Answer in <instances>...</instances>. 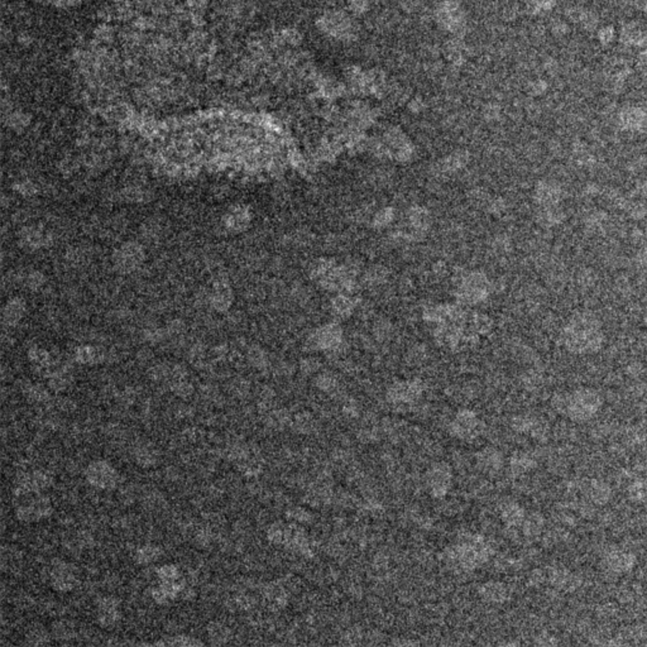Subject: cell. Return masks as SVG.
Masks as SVG:
<instances>
[{
    "label": "cell",
    "mask_w": 647,
    "mask_h": 647,
    "mask_svg": "<svg viewBox=\"0 0 647 647\" xmlns=\"http://www.w3.org/2000/svg\"><path fill=\"white\" fill-rule=\"evenodd\" d=\"M86 478L89 483L99 489H113L119 481V474L113 465L108 462L98 460L89 465L86 470Z\"/></svg>",
    "instance_id": "8"
},
{
    "label": "cell",
    "mask_w": 647,
    "mask_h": 647,
    "mask_svg": "<svg viewBox=\"0 0 647 647\" xmlns=\"http://www.w3.org/2000/svg\"><path fill=\"white\" fill-rule=\"evenodd\" d=\"M536 467V460L525 452H517L511 457L510 469L516 476H522Z\"/></svg>",
    "instance_id": "17"
},
{
    "label": "cell",
    "mask_w": 647,
    "mask_h": 647,
    "mask_svg": "<svg viewBox=\"0 0 647 647\" xmlns=\"http://www.w3.org/2000/svg\"><path fill=\"white\" fill-rule=\"evenodd\" d=\"M637 564V556L630 550L611 546L601 556L603 572L613 577H622L631 573Z\"/></svg>",
    "instance_id": "5"
},
{
    "label": "cell",
    "mask_w": 647,
    "mask_h": 647,
    "mask_svg": "<svg viewBox=\"0 0 647 647\" xmlns=\"http://www.w3.org/2000/svg\"><path fill=\"white\" fill-rule=\"evenodd\" d=\"M141 251L138 249V246H134V244H129V246H123L121 248V254L118 257V261L121 262V267H126L128 269L134 268L136 263L131 261V258L139 262V258H141Z\"/></svg>",
    "instance_id": "23"
},
{
    "label": "cell",
    "mask_w": 647,
    "mask_h": 647,
    "mask_svg": "<svg viewBox=\"0 0 647 647\" xmlns=\"http://www.w3.org/2000/svg\"><path fill=\"white\" fill-rule=\"evenodd\" d=\"M158 577L163 582H178L180 579V572L178 567L173 565H165L158 570Z\"/></svg>",
    "instance_id": "29"
},
{
    "label": "cell",
    "mask_w": 647,
    "mask_h": 647,
    "mask_svg": "<svg viewBox=\"0 0 647 647\" xmlns=\"http://www.w3.org/2000/svg\"><path fill=\"white\" fill-rule=\"evenodd\" d=\"M229 630L222 624H212L209 627V636L212 643L222 645L229 640Z\"/></svg>",
    "instance_id": "27"
},
{
    "label": "cell",
    "mask_w": 647,
    "mask_h": 647,
    "mask_svg": "<svg viewBox=\"0 0 647 647\" xmlns=\"http://www.w3.org/2000/svg\"><path fill=\"white\" fill-rule=\"evenodd\" d=\"M77 577L74 567L67 562H58L52 567L51 583L53 589L58 592H70L77 585Z\"/></svg>",
    "instance_id": "9"
},
{
    "label": "cell",
    "mask_w": 647,
    "mask_h": 647,
    "mask_svg": "<svg viewBox=\"0 0 647 647\" xmlns=\"http://www.w3.org/2000/svg\"><path fill=\"white\" fill-rule=\"evenodd\" d=\"M484 428V423L474 411L462 410L450 421L449 431L459 440L472 441L483 434Z\"/></svg>",
    "instance_id": "6"
},
{
    "label": "cell",
    "mask_w": 647,
    "mask_h": 647,
    "mask_svg": "<svg viewBox=\"0 0 647 647\" xmlns=\"http://www.w3.org/2000/svg\"><path fill=\"white\" fill-rule=\"evenodd\" d=\"M477 462H478L479 468L488 474L499 472L502 469L504 463L502 454L493 447H487V449L482 450L477 457Z\"/></svg>",
    "instance_id": "14"
},
{
    "label": "cell",
    "mask_w": 647,
    "mask_h": 647,
    "mask_svg": "<svg viewBox=\"0 0 647 647\" xmlns=\"http://www.w3.org/2000/svg\"><path fill=\"white\" fill-rule=\"evenodd\" d=\"M121 619L119 603L112 597L103 598L98 604V622L104 627L114 626Z\"/></svg>",
    "instance_id": "12"
},
{
    "label": "cell",
    "mask_w": 647,
    "mask_h": 647,
    "mask_svg": "<svg viewBox=\"0 0 647 647\" xmlns=\"http://www.w3.org/2000/svg\"><path fill=\"white\" fill-rule=\"evenodd\" d=\"M479 594L484 601L489 603H504L510 598V590L504 583L492 580L482 585Z\"/></svg>",
    "instance_id": "16"
},
{
    "label": "cell",
    "mask_w": 647,
    "mask_h": 647,
    "mask_svg": "<svg viewBox=\"0 0 647 647\" xmlns=\"http://www.w3.org/2000/svg\"><path fill=\"white\" fill-rule=\"evenodd\" d=\"M51 501L40 491L17 488L16 489V513L26 522L40 521L51 515Z\"/></svg>",
    "instance_id": "3"
},
{
    "label": "cell",
    "mask_w": 647,
    "mask_h": 647,
    "mask_svg": "<svg viewBox=\"0 0 647 647\" xmlns=\"http://www.w3.org/2000/svg\"><path fill=\"white\" fill-rule=\"evenodd\" d=\"M526 516V510L515 501H509L501 507V520L506 526L511 528L521 527Z\"/></svg>",
    "instance_id": "13"
},
{
    "label": "cell",
    "mask_w": 647,
    "mask_h": 647,
    "mask_svg": "<svg viewBox=\"0 0 647 647\" xmlns=\"http://www.w3.org/2000/svg\"><path fill=\"white\" fill-rule=\"evenodd\" d=\"M48 632H47L42 624H33L31 629H29L28 634H27V643L29 645H45L48 642Z\"/></svg>",
    "instance_id": "26"
},
{
    "label": "cell",
    "mask_w": 647,
    "mask_h": 647,
    "mask_svg": "<svg viewBox=\"0 0 647 647\" xmlns=\"http://www.w3.org/2000/svg\"><path fill=\"white\" fill-rule=\"evenodd\" d=\"M491 553V546L484 538L478 535H467L447 550L445 560L460 570H474L487 562Z\"/></svg>",
    "instance_id": "2"
},
{
    "label": "cell",
    "mask_w": 647,
    "mask_h": 647,
    "mask_svg": "<svg viewBox=\"0 0 647 647\" xmlns=\"http://www.w3.org/2000/svg\"><path fill=\"white\" fill-rule=\"evenodd\" d=\"M134 458L141 467L148 468V467H153L156 464L157 452L153 447H151V444H143L136 449Z\"/></svg>",
    "instance_id": "21"
},
{
    "label": "cell",
    "mask_w": 647,
    "mask_h": 647,
    "mask_svg": "<svg viewBox=\"0 0 647 647\" xmlns=\"http://www.w3.org/2000/svg\"><path fill=\"white\" fill-rule=\"evenodd\" d=\"M267 423L271 428L281 430L286 428L287 425H291L293 418L290 416V413H287L286 410H273L268 413Z\"/></svg>",
    "instance_id": "24"
},
{
    "label": "cell",
    "mask_w": 647,
    "mask_h": 647,
    "mask_svg": "<svg viewBox=\"0 0 647 647\" xmlns=\"http://www.w3.org/2000/svg\"><path fill=\"white\" fill-rule=\"evenodd\" d=\"M512 428L521 434H528L535 439H541L546 435V426L540 418L530 415H521L513 418Z\"/></svg>",
    "instance_id": "11"
},
{
    "label": "cell",
    "mask_w": 647,
    "mask_h": 647,
    "mask_svg": "<svg viewBox=\"0 0 647 647\" xmlns=\"http://www.w3.org/2000/svg\"><path fill=\"white\" fill-rule=\"evenodd\" d=\"M452 468L447 463H435L431 465L426 474V484L429 487V492L436 499H442L447 496L452 488Z\"/></svg>",
    "instance_id": "7"
},
{
    "label": "cell",
    "mask_w": 647,
    "mask_h": 647,
    "mask_svg": "<svg viewBox=\"0 0 647 647\" xmlns=\"http://www.w3.org/2000/svg\"><path fill=\"white\" fill-rule=\"evenodd\" d=\"M522 533L527 538H536L543 533L545 527V518L540 513L527 515L522 523Z\"/></svg>",
    "instance_id": "18"
},
{
    "label": "cell",
    "mask_w": 647,
    "mask_h": 647,
    "mask_svg": "<svg viewBox=\"0 0 647 647\" xmlns=\"http://www.w3.org/2000/svg\"><path fill=\"white\" fill-rule=\"evenodd\" d=\"M603 397L593 388H578V390L558 393L553 398L551 406L562 418L573 423L583 424L596 418L603 407Z\"/></svg>",
    "instance_id": "1"
},
{
    "label": "cell",
    "mask_w": 647,
    "mask_h": 647,
    "mask_svg": "<svg viewBox=\"0 0 647 647\" xmlns=\"http://www.w3.org/2000/svg\"><path fill=\"white\" fill-rule=\"evenodd\" d=\"M420 397H421V387L418 384H410V382L397 384L391 388L387 395L388 401L396 406L413 405L418 401Z\"/></svg>",
    "instance_id": "10"
},
{
    "label": "cell",
    "mask_w": 647,
    "mask_h": 647,
    "mask_svg": "<svg viewBox=\"0 0 647 647\" xmlns=\"http://www.w3.org/2000/svg\"><path fill=\"white\" fill-rule=\"evenodd\" d=\"M287 517L300 525V523L309 522L312 518V515L309 510H306L304 507H293L291 510L287 511Z\"/></svg>",
    "instance_id": "28"
},
{
    "label": "cell",
    "mask_w": 647,
    "mask_h": 647,
    "mask_svg": "<svg viewBox=\"0 0 647 647\" xmlns=\"http://www.w3.org/2000/svg\"><path fill=\"white\" fill-rule=\"evenodd\" d=\"M629 497L636 504H647V478H640L631 483Z\"/></svg>",
    "instance_id": "22"
},
{
    "label": "cell",
    "mask_w": 647,
    "mask_h": 647,
    "mask_svg": "<svg viewBox=\"0 0 647 647\" xmlns=\"http://www.w3.org/2000/svg\"><path fill=\"white\" fill-rule=\"evenodd\" d=\"M161 550L155 545H144L136 553V559L139 564H151L160 558Z\"/></svg>",
    "instance_id": "25"
},
{
    "label": "cell",
    "mask_w": 647,
    "mask_h": 647,
    "mask_svg": "<svg viewBox=\"0 0 647 647\" xmlns=\"http://www.w3.org/2000/svg\"><path fill=\"white\" fill-rule=\"evenodd\" d=\"M291 426L300 434L309 435L311 433H314V430L316 429L315 418L309 413H298L293 418Z\"/></svg>",
    "instance_id": "19"
},
{
    "label": "cell",
    "mask_w": 647,
    "mask_h": 647,
    "mask_svg": "<svg viewBox=\"0 0 647 647\" xmlns=\"http://www.w3.org/2000/svg\"><path fill=\"white\" fill-rule=\"evenodd\" d=\"M268 538L273 544L283 545L288 549L298 551L303 555H312V548L310 544L309 538L304 531V528L298 523H283L276 522L269 527Z\"/></svg>",
    "instance_id": "4"
},
{
    "label": "cell",
    "mask_w": 647,
    "mask_h": 647,
    "mask_svg": "<svg viewBox=\"0 0 647 647\" xmlns=\"http://www.w3.org/2000/svg\"><path fill=\"white\" fill-rule=\"evenodd\" d=\"M29 398H32L36 402H45L48 398V393L42 387L35 386V387H31V390H29Z\"/></svg>",
    "instance_id": "31"
},
{
    "label": "cell",
    "mask_w": 647,
    "mask_h": 647,
    "mask_svg": "<svg viewBox=\"0 0 647 647\" xmlns=\"http://www.w3.org/2000/svg\"><path fill=\"white\" fill-rule=\"evenodd\" d=\"M22 311H23V308L21 306L19 303H9L8 308L6 309V320L9 321V322H14V321L19 320L21 316H22Z\"/></svg>",
    "instance_id": "30"
},
{
    "label": "cell",
    "mask_w": 647,
    "mask_h": 647,
    "mask_svg": "<svg viewBox=\"0 0 647 647\" xmlns=\"http://www.w3.org/2000/svg\"><path fill=\"white\" fill-rule=\"evenodd\" d=\"M585 491L588 499L597 506H604L612 499V488L601 479H592Z\"/></svg>",
    "instance_id": "15"
},
{
    "label": "cell",
    "mask_w": 647,
    "mask_h": 647,
    "mask_svg": "<svg viewBox=\"0 0 647 647\" xmlns=\"http://www.w3.org/2000/svg\"><path fill=\"white\" fill-rule=\"evenodd\" d=\"M264 598L272 607H283L287 603L286 590L282 585H268L264 592Z\"/></svg>",
    "instance_id": "20"
}]
</instances>
